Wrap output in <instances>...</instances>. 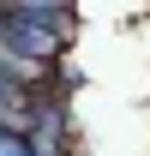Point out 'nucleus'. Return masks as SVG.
I'll return each mask as SVG.
<instances>
[{"label": "nucleus", "instance_id": "1", "mask_svg": "<svg viewBox=\"0 0 150 156\" xmlns=\"http://www.w3.org/2000/svg\"><path fill=\"white\" fill-rule=\"evenodd\" d=\"M0 12H48V18H72V0H0Z\"/></svg>", "mask_w": 150, "mask_h": 156}]
</instances>
